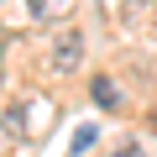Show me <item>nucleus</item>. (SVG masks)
<instances>
[{
    "mask_svg": "<svg viewBox=\"0 0 157 157\" xmlns=\"http://www.w3.org/2000/svg\"><path fill=\"white\" fill-rule=\"evenodd\" d=\"M47 58H52V68H78V58H84V32H73V26H63V32L52 37Z\"/></svg>",
    "mask_w": 157,
    "mask_h": 157,
    "instance_id": "f257e3e1",
    "label": "nucleus"
},
{
    "mask_svg": "<svg viewBox=\"0 0 157 157\" xmlns=\"http://www.w3.org/2000/svg\"><path fill=\"white\" fill-rule=\"evenodd\" d=\"M89 94H94V105H105V110H115V105H121V89L110 84V78H94Z\"/></svg>",
    "mask_w": 157,
    "mask_h": 157,
    "instance_id": "f03ea898",
    "label": "nucleus"
},
{
    "mask_svg": "<svg viewBox=\"0 0 157 157\" xmlns=\"http://www.w3.org/2000/svg\"><path fill=\"white\" fill-rule=\"evenodd\" d=\"M26 6H32V16L52 21V16H63V11H68V0H26Z\"/></svg>",
    "mask_w": 157,
    "mask_h": 157,
    "instance_id": "7ed1b4c3",
    "label": "nucleus"
},
{
    "mask_svg": "<svg viewBox=\"0 0 157 157\" xmlns=\"http://www.w3.org/2000/svg\"><path fill=\"white\" fill-rule=\"evenodd\" d=\"M84 147H94V126H84V131L73 136V152H84Z\"/></svg>",
    "mask_w": 157,
    "mask_h": 157,
    "instance_id": "20e7f679",
    "label": "nucleus"
},
{
    "mask_svg": "<svg viewBox=\"0 0 157 157\" xmlns=\"http://www.w3.org/2000/svg\"><path fill=\"white\" fill-rule=\"evenodd\" d=\"M115 157H141V147H136V141H126V147H115Z\"/></svg>",
    "mask_w": 157,
    "mask_h": 157,
    "instance_id": "39448f33",
    "label": "nucleus"
}]
</instances>
